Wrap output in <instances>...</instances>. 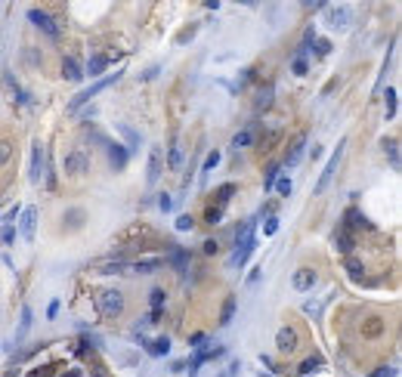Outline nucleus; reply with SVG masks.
I'll use <instances>...</instances> for the list:
<instances>
[{
  "label": "nucleus",
  "instance_id": "43",
  "mask_svg": "<svg viewBox=\"0 0 402 377\" xmlns=\"http://www.w3.org/2000/svg\"><path fill=\"white\" fill-rule=\"evenodd\" d=\"M217 247H220L217 241H204V254H217Z\"/></svg>",
  "mask_w": 402,
  "mask_h": 377
},
{
  "label": "nucleus",
  "instance_id": "41",
  "mask_svg": "<svg viewBox=\"0 0 402 377\" xmlns=\"http://www.w3.org/2000/svg\"><path fill=\"white\" fill-rule=\"evenodd\" d=\"M294 74H306V62H303V59L294 62Z\"/></svg>",
  "mask_w": 402,
  "mask_h": 377
},
{
  "label": "nucleus",
  "instance_id": "2",
  "mask_svg": "<svg viewBox=\"0 0 402 377\" xmlns=\"http://www.w3.org/2000/svg\"><path fill=\"white\" fill-rule=\"evenodd\" d=\"M118 77H121V74L114 71L111 77H102V81H96V84L90 87V90H84V93H77V96L72 99V105H68V108H72V111H74V108H80V105H84V102H90V99H93L96 93H102V90H106V87H111L114 81H118Z\"/></svg>",
  "mask_w": 402,
  "mask_h": 377
},
{
  "label": "nucleus",
  "instance_id": "22",
  "mask_svg": "<svg viewBox=\"0 0 402 377\" xmlns=\"http://www.w3.org/2000/svg\"><path fill=\"white\" fill-rule=\"evenodd\" d=\"M322 368V359L319 356H309V359H303V365H300V374H313V371H319Z\"/></svg>",
  "mask_w": 402,
  "mask_h": 377
},
{
  "label": "nucleus",
  "instance_id": "34",
  "mask_svg": "<svg viewBox=\"0 0 402 377\" xmlns=\"http://www.w3.org/2000/svg\"><path fill=\"white\" fill-rule=\"evenodd\" d=\"M368 377H396V368H390V365H381V368L371 371Z\"/></svg>",
  "mask_w": 402,
  "mask_h": 377
},
{
  "label": "nucleus",
  "instance_id": "10",
  "mask_svg": "<svg viewBox=\"0 0 402 377\" xmlns=\"http://www.w3.org/2000/svg\"><path fill=\"white\" fill-rule=\"evenodd\" d=\"M109 161L114 170H121L124 164H127V148H124L121 142H109Z\"/></svg>",
  "mask_w": 402,
  "mask_h": 377
},
{
  "label": "nucleus",
  "instance_id": "37",
  "mask_svg": "<svg viewBox=\"0 0 402 377\" xmlns=\"http://www.w3.org/2000/svg\"><path fill=\"white\" fill-rule=\"evenodd\" d=\"M13 238H16V229H13V226H6V229L0 232V241H3V244H9Z\"/></svg>",
  "mask_w": 402,
  "mask_h": 377
},
{
  "label": "nucleus",
  "instance_id": "31",
  "mask_svg": "<svg viewBox=\"0 0 402 377\" xmlns=\"http://www.w3.org/2000/svg\"><path fill=\"white\" fill-rule=\"evenodd\" d=\"M161 306H164V291L155 288L152 291V312H161Z\"/></svg>",
  "mask_w": 402,
  "mask_h": 377
},
{
  "label": "nucleus",
  "instance_id": "6",
  "mask_svg": "<svg viewBox=\"0 0 402 377\" xmlns=\"http://www.w3.org/2000/svg\"><path fill=\"white\" fill-rule=\"evenodd\" d=\"M28 19H31V22H34V25H37L40 31H47L50 37H59V28H56V22H53L47 13H43V9H31V13H28Z\"/></svg>",
  "mask_w": 402,
  "mask_h": 377
},
{
  "label": "nucleus",
  "instance_id": "1",
  "mask_svg": "<svg viewBox=\"0 0 402 377\" xmlns=\"http://www.w3.org/2000/svg\"><path fill=\"white\" fill-rule=\"evenodd\" d=\"M99 312L106 315V318L121 315V312H124V294H118V291H102V294H99Z\"/></svg>",
  "mask_w": 402,
  "mask_h": 377
},
{
  "label": "nucleus",
  "instance_id": "39",
  "mask_svg": "<svg viewBox=\"0 0 402 377\" xmlns=\"http://www.w3.org/2000/svg\"><path fill=\"white\" fill-rule=\"evenodd\" d=\"M28 325H31V309L25 306V309H22V331H28Z\"/></svg>",
  "mask_w": 402,
  "mask_h": 377
},
{
  "label": "nucleus",
  "instance_id": "40",
  "mask_svg": "<svg viewBox=\"0 0 402 377\" xmlns=\"http://www.w3.org/2000/svg\"><path fill=\"white\" fill-rule=\"evenodd\" d=\"M170 204H174V201H170V195H161V198H158V207H161V210H170Z\"/></svg>",
  "mask_w": 402,
  "mask_h": 377
},
{
  "label": "nucleus",
  "instance_id": "26",
  "mask_svg": "<svg viewBox=\"0 0 402 377\" xmlns=\"http://www.w3.org/2000/svg\"><path fill=\"white\" fill-rule=\"evenodd\" d=\"M177 229H180V232H192V229H195V220H192L189 213H183V216H177Z\"/></svg>",
  "mask_w": 402,
  "mask_h": 377
},
{
  "label": "nucleus",
  "instance_id": "25",
  "mask_svg": "<svg viewBox=\"0 0 402 377\" xmlns=\"http://www.w3.org/2000/svg\"><path fill=\"white\" fill-rule=\"evenodd\" d=\"M251 139H254V136H251V130H241V133L232 136V145H235V148H245V145H251Z\"/></svg>",
  "mask_w": 402,
  "mask_h": 377
},
{
  "label": "nucleus",
  "instance_id": "21",
  "mask_svg": "<svg viewBox=\"0 0 402 377\" xmlns=\"http://www.w3.org/2000/svg\"><path fill=\"white\" fill-rule=\"evenodd\" d=\"M158 266H161V260H158V257H152V260H136V266H133V269H136V272H155Z\"/></svg>",
  "mask_w": 402,
  "mask_h": 377
},
{
  "label": "nucleus",
  "instance_id": "29",
  "mask_svg": "<svg viewBox=\"0 0 402 377\" xmlns=\"http://www.w3.org/2000/svg\"><path fill=\"white\" fill-rule=\"evenodd\" d=\"M232 192H235V186L232 182H226V186H220V192H217V195H220V210H223V204L232 198Z\"/></svg>",
  "mask_w": 402,
  "mask_h": 377
},
{
  "label": "nucleus",
  "instance_id": "24",
  "mask_svg": "<svg viewBox=\"0 0 402 377\" xmlns=\"http://www.w3.org/2000/svg\"><path fill=\"white\" fill-rule=\"evenodd\" d=\"M9 158H13V142H9V139H0V167H3Z\"/></svg>",
  "mask_w": 402,
  "mask_h": 377
},
{
  "label": "nucleus",
  "instance_id": "14",
  "mask_svg": "<svg viewBox=\"0 0 402 377\" xmlns=\"http://www.w3.org/2000/svg\"><path fill=\"white\" fill-rule=\"evenodd\" d=\"M161 176V148L155 145L152 155H148V182H155Z\"/></svg>",
  "mask_w": 402,
  "mask_h": 377
},
{
  "label": "nucleus",
  "instance_id": "33",
  "mask_svg": "<svg viewBox=\"0 0 402 377\" xmlns=\"http://www.w3.org/2000/svg\"><path fill=\"white\" fill-rule=\"evenodd\" d=\"M396 115V90H387V118Z\"/></svg>",
  "mask_w": 402,
  "mask_h": 377
},
{
  "label": "nucleus",
  "instance_id": "7",
  "mask_svg": "<svg viewBox=\"0 0 402 377\" xmlns=\"http://www.w3.org/2000/svg\"><path fill=\"white\" fill-rule=\"evenodd\" d=\"M275 346H279V352H294L297 349V331L294 328H282L279 334H275Z\"/></svg>",
  "mask_w": 402,
  "mask_h": 377
},
{
  "label": "nucleus",
  "instance_id": "47",
  "mask_svg": "<svg viewBox=\"0 0 402 377\" xmlns=\"http://www.w3.org/2000/svg\"><path fill=\"white\" fill-rule=\"evenodd\" d=\"M62 377H80V371H65Z\"/></svg>",
  "mask_w": 402,
  "mask_h": 377
},
{
  "label": "nucleus",
  "instance_id": "44",
  "mask_svg": "<svg viewBox=\"0 0 402 377\" xmlns=\"http://www.w3.org/2000/svg\"><path fill=\"white\" fill-rule=\"evenodd\" d=\"M328 47H331V43H328V40H319V47H316V50H319L322 56H325V53H328Z\"/></svg>",
  "mask_w": 402,
  "mask_h": 377
},
{
  "label": "nucleus",
  "instance_id": "3",
  "mask_svg": "<svg viewBox=\"0 0 402 377\" xmlns=\"http://www.w3.org/2000/svg\"><path fill=\"white\" fill-rule=\"evenodd\" d=\"M62 167H65V173H68V176H84L87 170H90V161H87V155H84V152H68V155H65V161H62Z\"/></svg>",
  "mask_w": 402,
  "mask_h": 377
},
{
  "label": "nucleus",
  "instance_id": "16",
  "mask_svg": "<svg viewBox=\"0 0 402 377\" xmlns=\"http://www.w3.org/2000/svg\"><path fill=\"white\" fill-rule=\"evenodd\" d=\"M106 65H109V56H102V53H96V56H90V65H87V71H90V77H96V74H102V71H106Z\"/></svg>",
  "mask_w": 402,
  "mask_h": 377
},
{
  "label": "nucleus",
  "instance_id": "23",
  "mask_svg": "<svg viewBox=\"0 0 402 377\" xmlns=\"http://www.w3.org/2000/svg\"><path fill=\"white\" fill-rule=\"evenodd\" d=\"M337 244H340V250H343V254H350V250L356 247V241H353V235H350L347 229H343V232L337 235Z\"/></svg>",
  "mask_w": 402,
  "mask_h": 377
},
{
  "label": "nucleus",
  "instance_id": "12",
  "mask_svg": "<svg viewBox=\"0 0 402 377\" xmlns=\"http://www.w3.org/2000/svg\"><path fill=\"white\" fill-rule=\"evenodd\" d=\"M43 176V152H40V142L31 148V182H40Z\"/></svg>",
  "mask_w": 402,
  "mask_h": 377
},
{
  "label": "nucleus",
  "instance_id": "4",
  "mask_svg": "<svg viewBox=\"0 0 402 377\" xmlns=\"http://www.w3.org/2000/svg\"><path fill=\"white\" fill-rule=\"evenodd\" d=\"M325 13H328V25L331 28H347L350 25V6H325Z\"/></svg>",
  "mask_w": 402,
  "mask_h": 377
},
{
  "label": "nucleus",
  "instance_id": "28",
  "mask_svg": "<svg viewBox=\"0 0 402 377\" xmlns=\"http://www.w3.org/2000/svg\"><path fill=\"white\" fill-rule=\"evenodd\" d=\"M272 186H275V192H279V195H285V198H288V195H291V189H294V186H291V179H275Z\"/></svg>",
  "mask_w": 402,
  "mask_h": 377
},
{
  "label": "nucleus",
  "instance_id": "35",
  "mask_svg": "<svg viewBox=\"0 0 402 377\" xmlns=\"http://www.w3.org/2000/svg\"><path fill=\"white\" fill-rule=\"evenodd\" d=\"M279 232V216H269L266 220V229H263V235H275Z\"/></svg>",
  "mask_w": 402,
  "mask_h": 377
},
{
  "label": "nucleus",
  "instance_id": "13",
  "mask_svg": "<svg viewBox=\"0 0 402 377\" xmlns=\"http://www.w3.org/2000/svg\"><path fill=\"white\" fill-rule=\"evenodd\" d=\"M62 74L68 77V81H80V77H84V71H80V65L72 59V56H65V59H62Z\"/></svg>",
  "mask_w": 402,
  "mask_h": 377
},
{
  "label": "nucleus",
  "instance_id": "38",
  "mask_svg": "<svg viewBox=\"0 0 402 377\" xmlns=\"http://www.w3.org/2000/svg\"><path fill=\"white\" fill-rule=\"evenodd\" d=\"M204 343H208V337H204V334H195V337H192V343H189V346H195V349H201Z\"/></svg>",
  "mask_w": 402,
  "mask_h": 377
},
{
  "label": "nucleus",
  "instance_id": "30",
  "mask_svg": "<svg viewBox=\"0 0 402 377\" xmlns=\"http://www.w3.org/2000/svg\"><path fill=\"white\" fill-rule=\"evenodd\" d=\"M387 155H390V161H393V167H399V142L396 139L387 142Z\"/></svg>",
  "mask_w": 402,
  "mask_h": 377
},
{
  "label": "nucleus",
  "instance_id": "5",
  "mask_svg": "<svg viewBox=\"0 0 402 377\" xmlns=\"http://www.w3.org/2000/svg\"><path fill=\"white\" fill-rule=\"evenodd\" d=\"M254 247H257L254 235H248V238H238V247L232 250V257H229V263H232V266H241V263L248 260V254H251Z\"/></svg>",
  "mask_w": 402,
  "mask_h": 377
},
{
  "label": "nucleus",
  "instance_id": "42",
  "mask_svg": "<svg viewBox=\"0 0 402 377\" xmlns=\"http://www.w3.org/2000/svg\"><path fill=\"white\" fill-rule=\"evenodd\" d=\"M275 173H279V167H269V170H266V186H272V182H275Z\"/></svg>",
  "mask_w": 402,
  "mask_h": 377
},
{
  "label": "nucleus",
  "instance_id": "48",
  "mask_svg": "<svg viewBox=\"0 0 402 377\" xmlns=\"http://www.w3.org/2000/svg\"><path fill=\"white\" fill-rule=\"evenodd\" d=\"M220 377H229V374H220Z\"/></svg>",
  "mask_w": 402,
  "mask_h": 377
},
{
  "label": "nucleus",
  "instance_id": "15",
  "mask_svg": "<svg viewBox=\"0 0 402 377\" xmlns=\"http://www.w3.org/2000/svg\"><path fill=\"white\" fill-rule=\"evenodd\" d=\"M303 145H306V136H297V142L291 145V152H288V158H285V164L288 167H294L297 161L303 158Z\"/></svg>",
  "mask_w": 402,
  "mask_h": 377
},
{
  "label": "nucleus",
  "instance_id": "19",
  "mask_svg": "<svg viewBox=\"0 0 402 377\" xmlns=\"http://www.w3.org/2000/svg\"><path fill=\"white\" fill-rule=\"evenodd\" d=\"M118 130H121L124 139H127V145H124V148H136V145H140V136H136V130H130L127 124H118Z\"/></svg>",
  "mask_w": 402,
  "mask_h": 377
},
{
  "label": "nucleus",
  "instance_id": "11",
  "mask_svg": "<svg viewBox=\"0 0 402 377\" xmlns=\"http://www.w3.org/2000/svg\"><path fill=\"white\" fill-rule=\"evenodd\" d=\"M313 284H316V272H313V269L303 266V269L294 272V288H297V291H309Z\"/></svg>",
  "mask_w": 402,
  "mask_h": 377
},
{
  "label": "nucleus",
  "instance_id": "32",
  "mask_svg": "<svg viewBox=\"0 0 402 377\" xmlns=\"http://www.w3.org/2000/svg\"><path fill=\"white\" fill-rule=\"evenodd\" d=\"M347 269H350V275H353L356 281H359V278H362V269H365V266H362L359 260H347Z\"/></svg>",
  "mask_w": 402,
  "mask_h": 377
},
{
  "label": "nucleus",
  "instance_id": "17",
  "mask_svg": "<svg viewBox=\"0 0 402 377\" xmlns=\"http://www.w3.org/2000/svg\"><path fill=\"white\" fill-rule=\"evenodd\" d=\"M148 352H152V356H164V352H170V340L167 337L152 340V343H148Z\"/></svg>",
  "mask_w": 402,
  "mask_h": 377
},
{
  "label": "nucleus",
  "instance_id": "20",
  "mask_svg": "<svg viewBox=\"0 0 402 377\" xmlns=\"http://www.w3.org/2000/svg\"><path fill=\"white\" fill-rule=\"evenodd\" d=\"M167 164H170V170H180L183 167V148L174 142L170 145V158H167Z\"/></svg>",
  "mask_w": 402,
  "mask_h": 377
},
{
  "label": "nucleus",
  "instance_id": "45",
  "mask_svg": "<svg viewBox=\"0 0 402 377\" xmlns=\"http://www.w3.org/2000/svg\"><path fill=\"white\" fill-rule=\"evenodd\" d=\"M56 312H59V303H56V300H53V303H50V309H47V315H50V318H53V315H56Z\"/></svg>",
  "mask_w": 402,
  "mask_h": 377
},
{
  "label": "nucleus",
  "instance_id": "8",
  "mask_svg": "<svg viewBox=\"0 0 402 377\" xmlns=\"http://www.w3.org/2000/svg\"><path fill=\"white\" fill-rule=\"evenodd\" d=\"M340 152H343V148L337 145V152L331 155V161H328V167L322 170V176H319V182H316V195H322V192H325V186H328V179H331V173H334V170H337V161H340Z\"/></svg>",
  "mask_w": 402,
  "mask_h": 377
},
{
  "label": "nucleus",
  "instance_id": "9",
  "mask_svg": "<svg viewBox=\"0 0 402 377\" xmlns=\"http://www.w3.org/2000/svg\"><path fill=\"white\" fill-rule=\"evenodd\" d=\"M34 226H37V207H25L22 210V238L25 241L34 238Z\"/></svg>",
  "mask_w": 402,
  "mask_h": 377
},
{
  "label": "nucleus",
  "instance_id": "36",
  "mask_svg": "<svg viewBox=\"0 0 402 377\" xmlns=\"http://www.w3.org/2000/svg\"><path fill=\"white\" fill-rule=\"evenodd\" d=\"M220 216H223V210H220V207H211L208 213H204V220H208V223L214 226V223H220Z\"/></svg>",
  "mask_w": 402,
  "mask_h": 377
},
{
  "label": "nucleus",
  "instance_id": "27",
  "mask_svg": "<svg viewBox=\"0 0 402 377\" xmlns=\"http://www.w3.org/2000/svg\"><path fill=\"white\" fill-rule=\"evenodd\" d=\"M217 164H220V152L214 148V152H211L208 158H204V176H208V173H211V170H214Z\"/></svg>",
  "mask_w": 402,
  "mask_h": 377
},
{
  "label": "nucleus",
  "instance_id": "18",
  "mask_svg": "<svg viewBox=\"0 0 402 377\" xmlns=\"http://www.w3.org/2000/svg\"><path fill=\"white\" fill-rule=\"evenodd\" d=\"M232 315H235V297H229V300L223 303V312H220V325L226 328L229 322H232Z\"/></svg>",
  "mask_w": 402,
  "mask_h": 377
},
{
  "label": "nucleus",
  "instance_id": "46",
  "mask_svg": "<svg viewBox=\"0 0 402 377\" xmlns=\"http://www.w3.org/2000/svg\"><path fill=\"white\" fill-rule=\"evenodd\" d=\"M53 374V365H50V368H43V371H34V377H50Z\"/></svg>",
  "mask_w": 402,
  "mask_h": 377
}]
</instances>
